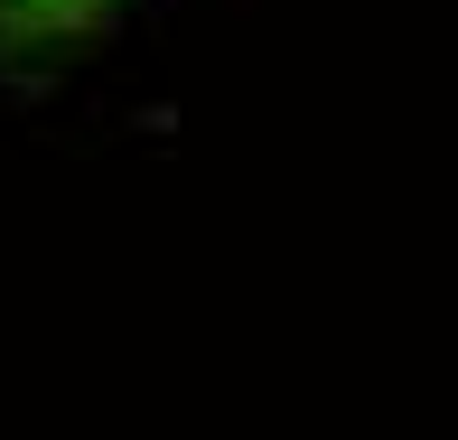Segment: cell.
Returning <instances> with one entry per match:
<instances>
[{
	"mask_svg": "<svg viewBox=\"0 0 458 440\" xmlns=\"http://www.w3.org/2000/svg\"><path fill=\"white\" fill-rule=\"evenodd\" d=\"M113 0H0V29L10 38H85Z\"/></svg>",
	"mask_w": 458,
	"mask_h": 440,
	"instance_id": "6da1fadb",
	"label": "cell"
}]
</instances>
